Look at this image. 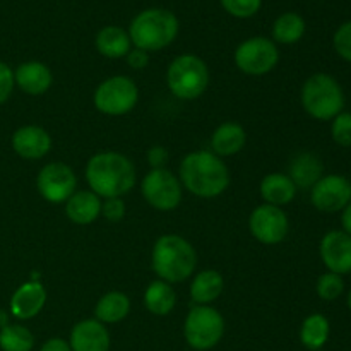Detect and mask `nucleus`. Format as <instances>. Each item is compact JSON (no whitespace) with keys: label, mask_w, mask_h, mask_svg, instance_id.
I'll use <instances>...</instances> for the list:
<instances>
[{"label":"nucleus","mask_w":351,"mask_h":351,"mask_svg":"<svg viewBox=\"0 0 351 351\" xmlns=\"http://www.w3.org/2000/svg\"><path fill=\"white\" fill-rule=\"evenodd\" d=\"M14 84H16V81H14L12 69L5 62H0V105L10 98Z\"/></svg>","instance_id":"f704fd0d"},{"label":"nucleus","mask_w":351,"mask_h":351,"mask_svg":"<svg viewBox=\"0 0 351 351\" xmlns=\"http://www.w3.org/2000/svg\"><path fill=\"white\" fill-rule=\"evenodd\" d=\"M180 184L197 197H218L230 185L228 167L211 151H195L182 160Z\"/></svg>","instance_id":"f03ea898"},{"label":"nucleus","mask_w":351,"mask_h":351,"mask_svg":"<svg viewBox=\"0 0 351 351\" xmlns=\"http://www.w3.org/2000/svg\"><path fill=\"white\" fill-rule=\"evenodd\" d=\"M101 197L93 191H75L65 201V215L75 225H91L101 215Z\"/></svg>","instance_id":"6ab92c4d"},{"label":"nucleus","mask_w":351,"mask_h":351,"mask_svg":"<svg viewBox=\"0 0 351 351\" xmlns=\"http://www.w3.org/2000/svg\"><path fill=\"white\" fill-rule=\"evenodd\" d=\"M319 254L329 273L339 276L351 273V237L343 230L326 233L319 245Z\"/></svg>","instance_id":"4468645a"},{"label":"nucleus","mask_w":351,"mask_h":351,"mask_svg":"<svg viewBox=\"0 0 351 351\" xmlns=\"http://www.w3.org/2000/svg\"><path fill=\"white\" fill-rule=\"evenodd\" d=\"M130 312V298L122 291H110L103 295L95 307L96 321L101 324H117Z\"/></svg>","instance_id":"393cba45"},{"label":"nucleus","mask_w":351,"mask_h":351,"mask_svg":"<svg viewBox=\"0 0 351 351\" xmlns=\"http://www.w3.org/2000/svg\"><path fill=\"white\" fill-rule=\"evenodd\" d=\"M170 161V153H168L167 147L163 146H153L147 151V163L153 167V170H160L165 168Z\"/></svg>","instance_id":"c9c22d12"},{"label":"nucleus","mask_w":351,"mask_h":351,"mask_svg":"<svg viewBox=\"0 0 351 351\" xmlns=\"http://www.w3.org/2000/svg\"><path fill=\"white\" fill-rule=\"evenodd\" d=\"M36 187L45 201L60 204L77 191V177L69 165L55 161L41 168L36 178Z\"/></svg>","instance_id":"9b49d317"},{"label":"nucleus","mask_w":351,"mask_h":351,"mask_svg":"<svg viewBox=\"0 0 351 351\" xmlns=\"http://www.w3.org/2000/svg\"><path fill=\"white\" fill-rule=\"evenodd\" d=\"M315 291H317L319 298H322L324 302H335L345 291V281L343 276L336 273H324L319 276L317 285H315Z\"/></svg>","instance_id":"c756f323"},{"label":"nucleus","mask_w":351,"mask_h":351,"mask_svg":"<svg viewBox=\"0 0 351 351\" xmlns=\"http://www.w3.org/2000/svg\"><path fill=\"white\" fill-rule=\"evenodd\" d=\"M225 335V319L209 305H194L184 324L185 341L191 348L208 351L215 348Z\"/></svg>","instance_id":"0eeeda50"},{"label":"nucleus","mask_w":351,"mask_h":351,"mask_svg":"<svg viewBox=\"0 0 351 351\" xmlns=\"http://www.w3.org/2000/svg\"><path fill=\"white\" fill-rule=\"evenodd\" d=\"M341 226H343V232L348 233L351 237V201L348 202L345 209L341 211Z\"/></svg>","instance_id":"58836bf2"},{"label":"nucleus","mask_w":351,"mask_h":351,"mask_svg":"<svg viewBox=\"0 0 351 351\" xmlns=\"http://www.w3.org/2000/svg\"><path fill=\"white\" fill-rule=\"evenodd\" d=\"M280 62V50L271 38L254 36L242 41L235 50V64L247 75H264Z\"/></svg>","instance_id":"1a4fd4ad"},{"label":"nucleus","mask_w":351,"mask_h":351,"mask_svg":"<svg viewBox=\"0 0 351 351\" xmlns=\"http://www.w3.org/2000/svg\"><path fill=\"white\" fill-rule=\"evenodd\" d=\"M86 180L96 195L105 199L122 197L136 185V168L123 154L105 151L89 158Z\"/></svg>","instance_id":"f257e3e1"},{"label":"nucleus","mask_w":351,"mask_h":351,"mask_svg":"<svg viewBox=\"0 0 351 351\" xmlns=\"http://www.w3.org/2000/svg\"><path fill=\"white\" fill-rule=\"evenodd\" d=\"M287 213L278 206L261 204L252 211L249 218V230L257 242L264 245H276L283 242L288 235Z\"/></svg>","instance_id":"f8f14e48"},{"label":"nucleus","mask_w":351,"mask_h":351,"mask_svg":"<svg viewBox=\"0 0 351 351\" xmlns=\"http://www.w3.org/2000/svg\"><path fill=\"white\" fill-rule=\"evenodd\" d=\"M297 195V185L285 173H269L261 182V197L271 206H287Z\"/></svg>","instance_id":"4be33fe9"},{"label":"nucleus","mask_w":351,"mask_h":351,"mask_svg":"<svg viewBox=\"0 0 351 351\" xmlns=\"http://www.w3.org/2000/svg\"><path fill=\"white\" fill-rule=\"evenodd\" d=\"M311 201L322 213H338L351 201V182L343 175H324L311 191Z\"/></svg>","instance_id":"ddd939ff"},{"label":"nucleus","mask_w":351,"mask_h":351,"mask_svg":"<svg viewBox=\"0 0 351 351\" xmlns=\"http://www.w3.org/2000/svg\"><path fill=\"white\" fill-rule=\"evenodd\" d=\"M141 192L147 204L158 211L177 209L184 195L180 180L167 168L151 170L149 173H146L141 184Z\"/></svg>","instance_id":"9d476101"},{"label":"nucleus","mask_w":351,"mask_h":351,"mask_svg":"<svg viewBox=\"0 0 351 351\" xmlns=\"http://www.w3.org/2000/svg\"><path fill=\"white\" fill-rule=\"evenodd\" d=\"M40 351H72L71 345L62 338H51L41 346Z\"/></svg>","instance_id":"4c0bfd02"},{"label":"nucleus","mask_w":351,"mask_h":351,"mask_svg":"<svg viewBox=\"0 0 351 351\" xmlns=\"http://www.w3.org/2000/svg\"><path fill=\"white\" fill-rule=\"evenodd\" d=\"M151 263L158 280L184 283L197 267V252L184 237L163 235L154 243Z\"/></svg>","instance_id":"7ed1b4c3"},{"label":"nucleus","mask_w":351,"mask_h":351,"mask_svg":"<svg viewBox=\"0 0 351 351\" xmlns=\"http://www.w3.org/2000/svg\"><path fill=\"white\" fill-rule=\"evenodd\" d=\"M167 82L177 98L197 99L209 86V69L197 55H178L168 67Z\"/></svg>","instance_id":"423d86ee"},{"label":"nucleus","mask_w":351,"mask_h":351,"mask_svg":"<svg viewBox=\"0 0 351 351\" xmlns=\"http://www.w3.org/2000/svg\"><path fill=\"white\" fill-rule=\"evenodd\" d=\"M125 58H127V64H129L132 69H136V71H143V69L147 67V64H149V53L144 50H139V48L130 50Z\"/></svg>","instance_id":"e433bc0d"},{"label":"nucleus","mask_w":351,"mask_h":351,"mask_svg":"<svg viewBox=\"0 0 351 351\" xmlns=\"http://www.w3.org/2000/svg\"><path fill=\"white\" fill-rule=\"evenodd\" d=\"M14 81L19 86L21 91H24L29 96H40L45 95L48 89L51 88L53 82V75L48 65L43 62L31 60L24 62L14 72Z\"/></svg>","instance_id":"a211bd4d"},{"label":"nucleus","mask_w":351,"mask_h":351,"mask_svg":"<svg viewBox=\"0 0 351 351\" xmlns=\"http://www.w3.org/2000/svg\"><path fill=\"white\" fill-rule=\"evenodd\" d=\"M12 149L24 160H41L51 149V136L38 125H24L12 136Z\"/></svg>","instance_id":"2eb2a0df"},{"label":"nucleus","mask_w":351,"mask_h":351,"mask_svg":"<svg viewBox=\"0 0 351 351\" xmlns=\"http://www.w3.org/2000/svg\"><path fill=\"white\" fill-rule=\"evenodd\" d=\"M144 305L153 315H168L177 305V293L167 281L156 280L149 283L144 293Z\"/></svg>","instance_id":"a878e982"},{"label":"nucleus","mask_w":351,"mask_h":351,"mask_svg":"<svg viewBox=\"0 0 351 351\" xmlns=\"http://www.w3.org/2000/svg\"><path fill=\"white\" fill-rule=\"evenodd\" d=\"M225 288V280L215 269H204L195 274L191 283V298L195 305H209L218 300Z\"/></svg>","instance_id":"b1692460"},{"label":"nucleus","mask_w":351,"mask_h":351,"mask_svg":"<svg viewBox=\"0 0 351 351\" xmlns=\"http://www.w3.org/2000/svg\"><path fill=\"white\" fill-rule=\"evenodd\" d=\"M101 215L112 223L122 221L125 218V204H123L122 197L106 199L101 204Z\"/></svg>","instance_id":"72a5a7b5"},{"label":"nucleus","mask_w":351,"mask_h":351,"mask_svg":"<svg viewBox=\"0 0 351 351\" xmlns=\"http://www.w3.org/2000/svg\"><path fill=\"white\" fill-rule=\"evenodd\" d=\"M331 136L341 147H351V112H341L332 119Z\"/></svg>","instance_id":"2f4dec72"},{"label":"nucleus","mask_w":351,"mask_h":351,"mask_svg":"<svg viewBox=\"0 0 351 351\" xmlns=\"http://www.w3.org/2000/svg\"><path fill=\"white\" fill-rule=\"evenodd\" d=\"M69 345L72 351H108L110 332L96 319H84L72 328Z\"/></svg>","instance_id":"f3484780"},{"label":"nucleus","mask_w":351,"mask_h":351,"mask_svg":"<svg viewBox=\"0 0 351 351\" xmlns=\"http://www.w3.org/2000/svg\"><path fill=\"white\" fill-rule=\"evenodd\" d=\"M332 45H335L336 53L343 60L351 64V21H346L336 29L335 36H332Z\"/></svg>","instance_id":"473e14b6"},{"label":"nucleus","mask_w":351,"mask_h":351,"mask_svg":"<svg viewBox=\"0 0 351 351\" xmlns=\"http://www.w3.org/2000/svg\"><path fill=\"white\" fill-rule=\"evenodd\" d=\"M247 134L240 123L237 122H223L218 129L213 132L211 137V153L216 156L225 158L233 156V154L240 153L245 146Z\"/></svg>","instance_id":"412c9836"},{"label":"nucleus","mask_w":351,"mask_h":351,"mask_svg":"<svg viewBox=\"0 0 351 351\" xmlns=\"http://www.w3.org/2000/svg\"><path fill=\"white\" fill-rule=\"evenodd\" d=\"M96 50L106 58H122L127 57L132 50L129 31L122 29L120 26H105L96 34Z\"/></svg>","instance_id":"5701e85b"},{"label":"nucleus","mask_w":351,"mask_h":351,"mask_svg":"<svg viewBox=\"0 0 351 351\" xmlns=\"http://www.w3.org/2000/svg\"><path fill=\"white\" fill-rule=\"evenodd\" d=\"M307 24L305 19L297 12H285L276 17L273 24V41L281 45H293L304 38Z\"/></svg>","instance_id":"bb28decb"},{"label":"nucleus","mask_w":351,"mask_h":351,"mask_svg":"<svg viewBox=\"0 0 351 351\" xmlns=\"http://www.w3.org/2000/svg\"><path fill=\"white\" fill-rule=\"evenodd\" d=\"M300 101L312 119L328 122L345 108V93L341 84L332 75L319 72L304 82Z\"/></svg>","instance_id":"39448f33"},{"label":"nucleus","mask_w":351,"mask_h":351,"mask_svg":"<svg viewBox=\"0 0 351 351\" xmlns=\"http://www.w3.org/2000/svg\"><path fill=\"white\" fill-rule=\"evenodd\" d=\"M346 302H348V307H350V311H351V290H350V293H348V298H346Z\"/></svg>","instance_id":"a19ab883"},{"label":"nucleus","mask_w":351,"mask_h":351,"mask_svg":"<svg viewBox=\"0 0 351 351\" xmlns=\"http://www.w3.org/2000/svg\"><path fill=\"white\" fill-rule=\"evenodd\" d=\"M317 351H322V350H317Z\"/></svg>","instance_id":"79ce46f5"},{"label":"nucleus","mask_w":351,"mask_h":351,"mask_svg":"<svg viewBox=\"0 0 351 351\" xmlns=\"http://www.w3.org/2000/svg\"><path fill=\"white\" fill-rule=\"evenodd\" d=\"M7 324H9V317H7V312L0 311V329L5 328Z\"/></svg>","instance_id":"ea45409f"},{"label":"nucleus","mask_w":351,"mask_h":351,"mask_svg":"<svg viewBox=\"0 0 351 351\" xmlns=\"http://www.w3.org/2000/svg\"><path fill=\"white\" fill-rule=\"evenodd\" d=\"M288 177L297 189H312L324 177V165L315 154L300 153L291 160Z\"/></svg>","instance_id":"aec40b11"},{"label":"nucleus","mask_w":351,"mask_h":351,"mask_svg":"<svg viewBox=\"0 0 351 351\" xmlns=\"http://www.w3.org/2000/svg\"><path fill=\"white\" fill-rule=\"evenodd\" d=\"M331 326H329L328 317L322 314H311L300 328V341L302 345L311 351L321 350L328 343Z\"/></svg>","instance_id":"cd10ccee"},{"label":"nucleus","mask_w":351,"mask_h":351,"mask_svg":"<svg viewBox=\"0 0 351 351\" xmlns=\"http://www.w3.org/2000/svg\"><path fill=\"white\" fill-rule=\"evenodd\" d=\"M139 99V88L127 75H113L96 88L93 101L98 112L110 117H120L132 112Z\"/></svg>","instance_id":"6e6552de"},{"label":"nucleus","mask_w":351,"mask_h":351,"mask_svg":"<svg viewBox=\"0 0 351 351\" xmlns=\"http://www.w3.org/2000/svg\"><path fill=\"white\" fill-rule=\"evenodd\" d=\"M178 29L180 24L173 12L151 7L134 17L129 26V36L134 48L149 53L170 47L178 36Z\"/></svg>","instance_id":"20e7f679"},{"label":"nucleus","mask_w":351,"mask_h":351,"mask_svg":"<svg viewBox=\"0 0 351 351\" xmlns=\"http://www.w3.org/2000/svg\"><path fill=\"white\" fill-rule=\"evenodd\" d=\"M47 304V290L40 281H27L14 291L10 298V314L19 321L33 319Z\"/></svg>","instance_id":"dca6fc26"},{"label":"nucleus","mask_w":351,"mask_h":351,"mask_svg":"<svg viewBox=\"0 0 351 351\" xmlns=\"http://www.w3.org/2000/svg\"><path fill=\"white\" fill-rule=\"evenodd\" d=\"M34 336L27 328L19 324H7L0 329V350L2 351H31Z\"/></svg>","instance_id":"c85d7f7f"},{"label":"nucleus","mask_w":351,"mask_h":351,"mask_svg":"<svg viewBox=\"0 0 351 351\" xmlns=\"http://www.w3.org/2000/svg\"><path fill=\"white\" fill-rule=\"evenodd\" d=\"M223 9L237 19H249L263 7V0H219Z\"/></svg>","instance_id":"7c9ffc66"}]
</instances>
